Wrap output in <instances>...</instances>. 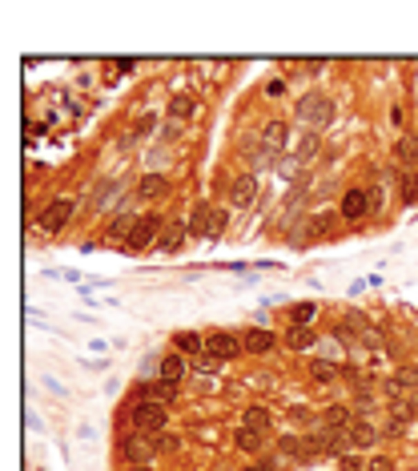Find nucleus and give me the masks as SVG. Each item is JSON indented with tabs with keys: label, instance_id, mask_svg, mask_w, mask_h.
I'll return each mask as SVG.
<instances>
[{
	"label": "nucleus",
	"instance_id": "412c9836",
	"mask_svg": "<svg viewBox=\"0 0 418 471\" xmlns=\"http://www.w3.org/2000/svg\"><path fill=\"white\" fill-rule=\"evenodd\" d=\"M217 226H221V213H209L206 206L193 213V234H217Z\"/></svg>",
	"mask_w": 418,
	"mask_h": 471
},
{
	"label": "nucleus",
	"instance_id": "f704fd0d",
	"mask_svg": "<svg viewBox=\"0 0 418 471\" xmlns=\"http://www.w3.org/2000/svg\"><path fill=\"white\" fill-rule=\"evenodd\" d=\"M286 93V81H270V85H266V97H281Z\"/></svg>",
	"mask_w": 418,
	"mask_h": 471
},
{
	"label": "nucleus",
	"instance_id": "cd10ccee",
	"mask_svg": "<svg viewBox=\"0 0 418 471\" xmlns=\"http://www.w3.org/2000/svg\"><path fill=\"white\" fill-rule=\"evenodd\" d=\"M278 451H281V455H294V459H298V455H302V439H294V435H281V439H278Z\"/></svg>",
	"mask_w": 418,
	"mask_h": 471
},
{
	"label": "nucleus",
	"instance_id": "6e6552de",
	"mask_svg": "<svg viewBox=\"0 0 418 471\" xmlns=\"http://www.w3.org/2000/svg\"><path fill=\"white\" fill-rule=\"evenodd\" d=\"M370 213V189H346V198H342V218L346 222H358V218H366Z\"/></svg>",
	"mask_w": 418,
	"mask_h": 471
},
{
	"label": "nucleus",
	"instance_id": "2eb2a0df",
	"mask_svg": "<svg viewBox=\"0 0 418 471\" xmlns=\"http://www.w3.org/2000/svg\"><path fill=\"white\" fill-rule=\"evenodd\" d=\"M133 226H137V218H129V213H121V218H113V222L105 226V242H109V246H117V242H129V234H133Z\"/></svg>",
	"mask_w": 418,
	"mask_h": 471
},
{
	"label": "nucleus",
	"instance_id": "e433bc0d",
	"mask_svg": "<svg viewBox=\"0 0 418 471\" xmlns=\"http://www.w3.org/2000/svg\"><path fill=\"white\" fill-rule=\"evenodd\" d=\"M129 471H153V468H129Z\"/></svg>",
	"mask_w": 418,
	"mask_h": 471
},
{
	"label": "nucleus",
	"instance_id": "7c9ffc66",
	"mask_svg": "<svg viewBox=\"0 0 418 471\" xmlns=\"http://www.w3.org/2000/svg\"><path fill=\"white\" fill-rule=\"evenodd\" d=\"M366 471H395V463H390L386 455H370V459H366Z\"/></svg>",
	"mask_w": 418,
	"mask_h": 471
},
{
	"label": "nucleus",
	"instance_id": "a878e982",
	"mask_svg": "<svg viewBox=\"0 0 418 471\" xmlns=\"http://www.w3.org/2000/svg\"><path fill=\"white\" fill-rule=\"evenodd\" d=\"M261 142L278 149V145L286 142V125H281V121H270V125H266V133H261Z\"/></svg>",
	"mask_w": 418,
	"mask_h": 471
},
{
	"label": "nucleus",
	"instance_id": "7ed1b4c3",
	"mask_svg": "<svg viewBox=\"0 0 418 471\" xmlns=\"http://www.w3.org/2000/svg\"><path fill=\"white\" fill-rule=\"evenodd\" d=\"M157 455V439L153 435H141V431H129L121 439V459L129 468H149V459Z\"/></svg>",
	"mask_w": 418,
	"mask_h": 471
},
{
	"label": "nucleus",
	"instance_id": "f03ea898",
	"mask_svg": "<svg viewBox=\"0 0 418 471\" xmlns=\"http://www.w3.org/2000/svg\"><path fill=\"white\" fill-rule=\"evenodd\" d=\"M165 226H169V222H165L161 213H145V218H137L133 234H129V242H125V246H129V254H145L149 246L157 250V242H161L157 234H161Z\"/></svg>",
	"mask_w": 418,
	"mask_h": 471
},
{
	"label": "nucleus",
	"instance_id": "dca6fc26",
	"mask_svg": "<svg viewBox=\"0 0 418 471\" xmlns=\"http://www.w3.org/2000/svg\"><path fill=\"white\" fill-rule=\"evenodd\" d=\"M157 371H161V378L165 383H181V378H186V354H165L161 363H157Z\"/></svg>",
	"mask_w": 418,
	"mask_h": 471
},
{
	"label": "nucleus",
	"instance_id": "5701e85b",
	"mask_svg": "<svg viewBox=\"0 0 418 471\" xmlns=\"http://www.w3.org/2000/svg\"><path fill=\"white\" fill-rule=\"evenodd\" d=\"M270 423H274V415H270L266 407H250V411H246V423H241V427H254V431H261V435H266V431H270Z\"/></svg>",
	"mask_w": 418,
	"mask_h": 471
},
{
	"label": "nucleus",
	"instance_id": "39448f33",
	"mask_svg": "<svg viewBox=\"0 0 418 471\" xmlns=\"http://www.w3.org/2000/svg\"><path fill=\"white\" fill-rule=\"evenodd\" d=\"M330 113H334V105H330V97H322V93H306L302 101H298V117H302L306 125H314V129L330 125Z\"/></svg>",
	"mask_w": 418,
	"mask_h": 471
},
{
	"label": "nucleus",
	"instance_id": "bb28decb",
	"mask_svg": "<svg viewBox=\"0 0 418 471\" xmlns=\"http://www.w3.org/2000/svg\"><path fill=\"white\" fill-rule=\"evenodd\" d=\"M193 109H197V105H193L189 97H173V105H169V113H173V117H177V121L193 117Z\"/></svg>",
	"mask_w": 418,
	"mask_h": 471
},
{
	"label": "nucleus",
	"instance_id": "473e14b6",
	"mask_svg": "<svg viewBox=\"0 0 418 471\" xmlns=\"http://www.w3.org/2000/svg\"><path fill=\"white\" fill-rule=\"evenodd\" d=\"M338 468H342V471H366V463H362L358 455H342V459H338Z\"/></svg>",
	"mask_w": 418,
	"mask_h": 471
},
{
	"label": "nucleus",
	"instance_id": "c9c22d12",
	"mask_svg": "<svg viewBox=\"0 0 418 471\" xmlns=\"http://www.w3.org/2000/svg\"><path fill=\"white\" fill-rule=\"evenodd\" d=\"M246 471H274L270 463H254V468H246Z\"/></svg>",
	"mask_w": 418,
	"mask_h": 471
},
{
	"label": "nucleus",
	"instance_id": "9d476101",
	"mask_svg": "<svg viewBox=\"0 0 418 471\" xmlns=\"http://www.w3.org/2000/svg\"><path fill=\"white\" fill-rule=\"evenodd\" d=\"M395 162L402 165V173H415V165H418V142L410 137V133H402L395 142Z\"/></svg>",
	"mask_w": 418,
	"mask_h": 471
},
{
	"label": "nucleus",
	"instance_id": "9b49d317",
	"mask_svg": "<svg viewBox=\"0 0 418 471\" xmlns=\"http://www.w3.org/2000/svg\"><path fill=\"white\" fill-rule=\"evenodd\" d=\"M322 423L330 427V431H350L358 419H354V411H350L346 403H334V407H326V411H322Z\"/></svg>",
	"mask_w": 418,
	"mask_h": 471
},
{
	"label": "nucleus",
	"instance_id": "72a5a7b5",
	"mask_svg": "<svg viewBox=\"0 0 418 471\" xmlns=\"http://www.w3.org/2000/svg\"><path fill=\"white\" fill-rule=\"evenodd\" d=\"M314 149H318V137H306V142H302V149H298V157H302V162H306V157H310Z\"/></svg>",
	"mask_w": 418,
	"mask_h": 471
},
{
	"label": "nucleus",
	"instance_id": "aec40b11",
	"mask_svg": "<svg viewBox=\"0 0 418 471\" xmlns=\"http://www.w3.org/2000/svg\"><path fill=\"white\" fill-rule=\"evenodd\" d=\"M165 189H169V177H165V173H145L141 186H137V193H141V198H161Z\"/></svg>",
	"mask_w": 418,
	"mask_h": 471
},
{
	"label": "nucleus",
	"instance_id": "393cba45",
	"mask_svg": "<svg viewBox=\"0 0 418 471\" xmlns=\"http://www.w3.org/2000/svg\"><path fill=\"white\" fill-rule=\"evenodd\" d=\"M398 189H402V202L406 206H418V173H402Z\"/></svg>",
	"mask_w": 418,
	"mask_h": 471
},
{
	"label": "nucleus",
	"instance_id": "2f4dec72",
	"mask_svg": "<svg viewBox=\"0 0 418 471\" xmlns=\"http://www.w3.org/2000/svg\"><path fill=\"white\" fill-rule=\"evenodd\" d=\"M157 451H181V439L177 435H157Z\"/></svg>",
	"mask_w": 418,
	"mask_h": 471
},
{
	"label": "nucleus",
	"instance_id": "c756f323",
	"mask_svg": "<svg viewBox=\"0 0 418 471\" xmlns=\"http://www.w3.org/2000/svg\"><path fill=\"white\" fill-rule=\"evenodd\" d=\"M217 367H221V358H217V354H197V371H201V375H213V371H217Z\"/></svg>",
	"mask_w": 418,
	"mask_h": 471
},
{
	"label": "nucleus",
	"instance_id": "423d86ee",
	"mask_svg": "<svg viewBox=\"0 0 418 471\" xmlns=\"http://www.w3.org/2000/svg\"><path fill=\"white\" fill-rule=\"evenodd\" d=\"M177 395H181V383H165V378H157V383H141L137 391H133V403H161V407H173L177 403Z\"/></svg>",
	"mask_w": 418,
	"mask_h": 471
},
{
	"label": "nucleus",
	"instance_id": "1a4fd4ad",
	"mask_svg": "<svg viewBox=\"0 0 418 471\" xmlns=\"http://www.w3.org/2000/svg\"><path fill=\"white\" fill-rule=\"evenodd\" d=\"M241 343H246V351L250 354H270L274 347H278V334L266 327H250L246 334H241Z\"/></svg>",
	"mask_w": 418,
	"mask_h": 471
},
{
	"label": "nucleus",
	"instance_id": "b1692460",
	"mask_svg": "<svg viewBox=\"0 0 418 471\" xmlns=\"http://www.w3.org/2000/svg\"><path fill=\"white\" fill-rule=\"evenodd\" d=\"M346 435H350V443H354V448H370L374 439H378V431H374L370 423H354Z\"/></svg>",
	"mask_w": 418,
	"mask_h": 471
},
{
	"label": "nucleus",
	"instance_id": "4be33fe9",
	"mask_svg": "<svg viewBox=\"0 0 418 471\" xmlns=\"http://www.w3.org/2000/svg\"><path fill=\"white\" fill-rule=\"evenodd\" d=\"M314 314H318V302H294V307H290V323H294V327H310Z\"/></svg>",
	"mask_w": 418,
	"mask_h": 471
},
{
	"label": "nucleus",
	"instance_id": "6ab92c4d",
	"mask_svg": "<svg viewBox=\"0 0 418 471\" xmlns=\"http://www.w3.org/2000/svg\"><path fill=\"white\" fill-rule=\"evenodd\" d=\"M286 347H290V351H314V347H318V338L310 334V327H290Z\"/></svg>",
	"mask_w": 418,
	"mask_h": 471
},
{
	"label": "nucleus",
	"instance_id": "ddd939ff",
	"mask_svg": "<svg viewBox=\"0 0 418 471\" xmlns=\"http://www.w3.org/2000/svg\"><path fill=\"white\" fill-rule=\"evenodd\" d=\"M230 198H233V206H241V210H250L254 206V198H257V182L246 173V177H237L230 189Z\"/></svg>",
	"mask_w": 418,
	"mask_h": 471
},
{
	"label": "nucleus",
	"instance_id": "0eeeda50",
	"mask_svg": "<svg viewBox=\"0 0 418 471\" xmlns=\"http://www.w3.org/2000/svg\"><path fill=\"white\" fill-rule=\"evenodd\" d=\"M206 351L217 354V358L226 363V358H237V354L246 351V343H241L237 334H230V330H209V334H206Z\"/></svg>",
	"mask_w": 418,
	"mask_h": 471
},
{
	"label": "nucleus",
	"instance_id": "f3484780",
	"mask_svg": "<svg viewBox=\"0 0 418 471\" xmlns=\"http://www.w3.org/2000/svg\"><path fill=\"white\" fill-rule=\"evenodd\" d=\"M338 375H342V367H338V363H330V358H314V363H310V378H314V383H338Z\"/></svg>",
	"mask_w": 418,
	"mask_h": 471
},
{
	"label": "nucleus",
	"instance_id": "c85d7f7f",
	"mask_svg": "<svg viewBox=\"0 0 418 471\" xmlns=\"http://www.w3.org/2000/svg\"><path fill=\"white\" fill-rule=\"evenodd\" d=\"M334 222H338V218H330V213H322V218H314V230H310V238H326L330 230H334Z\"/></svg>",
	"mask_w": 418,
	"mask_h": 471
},
{
	"label": "nucleus",
	"instance_id": "a211bd4d",
	"mask_svg": "<svg viewBox=\"0 0 418 471\" xmlns=\"http://www.w3.org/2000/svg\"><path fill=\"white\" fill-rule=\"evenodd\" d=\"M233 443H237L241 451H250V455H257V451L266 448V435H261V431H254V427H237Z\"/></svg>",
	"mask_w": 418,
	"mask_h": 471
},
{
	"label": "nucleus",
	"instance_id": "f257e3e1",
	"mask_svg": "<svg viewBox=\"0 0 418 471\" xmlns=\"http://www.w3.org/2000/svg\"><path fill=\"white\" fill-rule=\"evenodd\" d=\"M121 423L129 427V431H141V435H165V427H169V407L161 403H129L125 411H121Z\"/></svg>",
	"mask_w": 418,
	"mask_h": 471
},
{
	"label": "nucleus",
	"instance_id": "20e7f679",
	"mask_svg": "<svg viewBox=\"0 0 418 471\" xmlns=\"http://www.w3.org/2000/svg\"><path fill=\"white\" fill-rule=\"evenodd\" d=\"M72 210H77V202H72V198H57V202H48L45 210L37 213V226H41L45 234H61V230H65V222L72 218Z\"/></svg>",
	"mask_w": 418,
	"mask_h": 471
},
{
	"label": "nucleus",
	"instance_id": "4468645a",
	"mask_svg": "<svg viewBox=\"0 0 418 471\" xmlns=\"http://www.w3.org/2000/svg\"><path fill=\"white\" fill-rule=\"evenodd\" d=\"M186 226H181V222H169V226H165V234H161V242H157V254H177V250H181V242H186Z\"/></svg>",
	"mask_w": 418,
	"mask_h": 471
},
{
	"label": "nucleus",
	"instance_id": "f8f14e48",
	"mask_svg": "<svg viewBox=\"0 0 418 471\" xmlns=\"http://www.w3.org/2000/svg\"><path fill=\"white\" fill-rule=\"evenodd\" d=\"M173 351L177 354H206V334H197V330H177L173 334Z\"/></svg>",
	"mask_w": 418,
	"mask_h": 471
}]
</instances>
